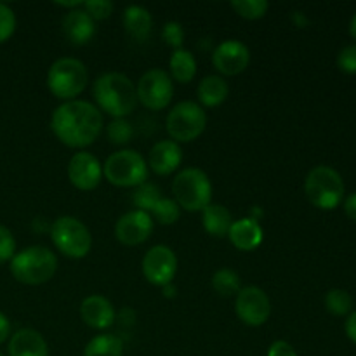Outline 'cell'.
I'll list each match as a JSON object with an SVG mask.
<instances>
[{"label": "cell", "mask_w": 356, "mask_h": 356, "mask_svg": "<svg viewBox=\"0 0 356 356\" xmlns=\"http://www.w3.org/2000/svg\"><path fill=\"white\" fill-rule=\"evenodd\" d=\"M207 125V115L193 101L177 103L167 117V132L176 143H188L197 139Z\"/></svg>", "instance_id": "cell-9"}, {"label": "cell", "mask_w": 356, "mask_h": 356, "mask_svg": "<svg viewBox=\"0 0 356 356\" xmlns=\"http://www.w3.org/2000/svg\"><path fill=\"white\" fill-rule=\"evenodd\" d=\"M162 37H163V40L170 45V47H174V51H177V49H181V45H183V42H184L183 26H181L177 21H169V23L163 26Z\"/></svg>", "instance_id": "cell-34"}, {"label": "cell", "mask_w": 356, "mask_h": 356, "mask_svg": "<svg viewBox=\"0 0 356 356\" xmlns=\"http://www.w3.org/2000/svg\"><path fill=\"white\" fill-rule=\"evenodd\" d=\"M337 66H339L344 73H351V75H355L356 73V44L346 45V47L339 52V56H337Z\"/></svg>", "instance_id": "cell-36"}, {"label": "cell", "mask_w": 356, "mask_h": 356, "mask_svg": "<svg viewBox=\"0 0 356 356\" xmlns=\"http://www.w3.org/2000/svg\"><path fill=\"white\" fill-rule=\"evenodd\" d=\"M138 99L149 110H162L174 96V86L170 76L163 70H149L138 82Z\"/></svg>", "instance_id": "cell-10"}, {"label": "cell", "mask_w": 356, "mask_h": 356, "mask_svg": "<svg viewBox=\"0 0 356 356\" xmlns=\"http://www.w3.org/2000/svg\"><path fill=\"white\" fill-rule=\"evenodd\" d=\"M172 193L179 207L190 212L204 211L211 205L212 184L204 170L191 167L177 174L172 183Z\"/></svg>", "instance_id": "cell-5"}, {"label": "cell", "mask_w": 356, "mask_h": 356, "mask_svg": "<svg viewBox=\"0 0 356 356\" xmlns=\"http://www.w3.org/2000/svg\"><path fill=\"white\" fill-rule=\"evenodd\" d=\"M9 334H10L9 320H7V316L3 315V313H0V344L9 337Z\"/></svg>", "instance_id": "cell-40"}, {"label": "cell", "mask_w": 356, "mask_h": 356, "mask_svg": "<svg viewBox=\"0 0 356 356\" xmlns=\"http://www.w3.org/2000/svg\"><path fill=\"white\" fill-rule=\"evenodd\" d=\"M16 30V16L6 3H0V44L10 38Z\"/></svg>", "instance_id": "cell-33"}, {"label": "cell", "mask_w": 356, "mask_h": 356, "mask_svg": "<svg viewBox=\"0 0 356 356\" xmlns=\"http://www.w3.org/2000/svg\"><path fill=\"white\" fill-rule=\"evenodd\" d=\"M80 316L89 327L104 330L113 323L115 312L111 302L103 296H89L80 306Z\"/></svg>", "instance_id": "cell-16"}, {"label": "cell", "mask_w": 356, "mask_h": 356, "mask_svg": "<svg viewBox=\"0 0 356 356\" xmlns=\"http://www.w3.org/2000/svg\"><path fill=\"white\" fill-rule=\"evenodd\" d=\"M177 271V257L167 245H155L143 259V273L146 280L159 287L172 284Z\"/></svg>", "instance_id": "cell-12"}, {"label": "cell", "mask_w": 356, "mask_h": 356, "mask_svg": "<svg viewBox=\"0 0 356 356\" xmlns=\"http://www.w3.org/2000/svg\"><path fill=\"white\" fill-rule=\"evenodd\" d=\"M51 238L58 250L72 259L86 257L92 247V236L87 226L70 216L56 219L51 228Z\"/></svg>", "instance_id": "cell-8"}, {"label": "cell", "mask_w": 356, "mask_h": 356, "mask_svg": "<svg viewBox=\"0 0 356 356\" xmlns=\"http://www.w3.org/2000/svg\"><path fill=\"white\" fill-rule=\"evenodd\" d=\"M14 250H16V242H14L13 233L6 226L0 225V263L9 261L14 256Z\"/></svg>", "instance_id": "cell-35"}, {"label": "cell", "mask_w": 356, "mask_h": 356, "mask_svg": "<svg viewBox=\"0 0 356 356\" xmlns=\"http://www.w3.org/2000/svg\"><path fill=\"white\" fill-rule=\"evenodd\" d=\"M87 68L82 61L73 58H61L52 63L47 73V87L59 99H73L87 86Z\"/></svg>", "instance_id": "cell-6"}, {"label": "cell", "mask_w": 356, "mask_h": 356, "mask_svg": "<svg viewBox=\"0 0 356 356\" xmlns=\"http://www.w3.org/2000/svg\"><path fill=\"white\" fill-rule=\"evenodd\" d=\"M305 193L315 207L332 211L343 202L344 181L332 167L318 165L306 176Z\"/></svg>", "instance_id": "cell-4"}, {"label": "cell", "mask_w": 356, "mask_h": 356, "mask_svg": "<svg viewBox=\"0 0 356 356\" xmlns=\"http://www.w3.org/2000/svg\"><path fill=\"white\" fill-rule=\"evenodd\" d=\"M103 176V167L99 160L87 152H80L72 156L68 163V177L75 188L90 191L99 184Z\"/></svg>", "instance_id": "cell-14"}, {"label": "cell", "mask_w": 356, "mask_h": 356, "mask_svg": "<svg viewBox=\"0 0 356 356\" xmlns=\"http://www.w3.org/2000/svg\"><path fill=\"white\" fill-rule=\"evenodd\" d=\"M202 222H204L205 232L212 236H226L233 225L232 214L225 205H207L202 211Z\"/></svg>", "instance_id": "cell-22"}, {"label": "cell", "mask_w": 356, "mask_h": 356, "mask_svg": "<svg viewBox=\"0 0 356 356\" xmlns=\"http://www.w3.org/2000/svg\"><path fill=\"white\" fill-rule=\"evenodd\" d=\"M152 14L141 6H129L124 13L125 31L136 42H145L152 31Z\"/></svg>", "instance_id": "cell-21"}, {"label": "cell", "mask_w": 356, "mask_h": 356, "mask_svg": "<svg viewBox=\"0 0 356 356\" xmlns=\"http://www.w3.org/2000/svg\"><path fill=\"white\" fill-rule=\"evenodd\" d=\"M152 216L143 211L127 212V214L118 219L117 226H115L117 240L124 245H139L152 235Z\"/></svg>", "instance_id": "cell-15"}, {"label": "cell", "mask_w": 356, "mask_h": 356, "mask_svg": "<svg viewBox=\"0 0 356 356\" xmlns=\"http://www.w3.org/2000/svg\"><path fill=\"white\" fill-rule=\"evenodd\" d=\"M229 240L238 250H254L263 242V228L256 219L243 218L238 221H233L232 228L228 232Z\"/></svg>", "instance_id": "cell-19"}, {"label": "cell", "mask_w": 356, "mask_h": 356, "mask_svg": "<svg viewBox=\"0 0 356 356\" xmlns=\"http://www.w3.org/2000/svg\"><path fill=\"white\" fill-rule=\"evenodd\" d=\"M233 10L245 19H259L266 14L270 3L266 0H235L232 2Z\"/></svg>", "instance_id": "cell-28"}, {"label": "cell", "mask_w": 356, "mask_h": 356, "mask_svg": "<svg viewBox=\"0 0 356 356\" xmlns=\"http://www.w3.org/2000/svg\"><path fill=\"white\" fill-rule=\"evenodd\" d=\"M58 270V257L47 247L33 245L24 249L10 261V273L17 282L40 285L51 280Z\"/></svg>", "instance_id": "cell-3"}, {"label": "cell", "mask_w": 356, "mask_h": 356, "mask_svg": "<svg viewBox=\"0 0 356 356\" xmlns=\"http://www.w3.org/2000/svg\"><path fill=\"white\" fill-rule=\"evenodd\" d=\"M10 356H49L47 343L33 329H21L10 337L9 343Z\"/></svg>", "instance_id": "cell-20"}, {"label": "cell", "mask_w": 356, "mask_h": 356, "mask_svg": "<svg viewBox=\"0 0 356 356\" xmlns=\"http://www.w3.org/2000/svg\"><path fill=\"white\" fill-rule=\"evenodd\" d=\"M350 33H351V37L356 40V13L353 14V17H351V21H350Z\"/></svg>", "instance_id": "cell-41"}, {"label": "cell", "mask_w": 356, "mask_h": 356, "mask_svg": "<svg viewBox=\"0 0 356 356\" xmlns=\"http://www.w3.org/2000/svg\"><path fill=\"white\" fill-rule=\"evenodd\" d=\"M132 125L129 124L125 118H115L110 125H108V138L115 145H124L129 143L132 138Z\"/></svg>", "instance_id": "cell-31"}, {"label": "cell", "mask_w": 356, "mask_h": 356, "mask_svg": "<svg viewBox=\"0 0 356 356\" xmlns=\"http://www.w3.org/2000/svg\"><path fill=\"white\" fill-rule=\"evenodd\" d=\"M212 287L222 298H232V296H236L240 292V277L236 271L228 270H219L216 271L214 277H212Z\"/></svg>", "instance_id": "cell-26"}, {"label": "cell", "mask_w": 356, "mask_h": 356, "mask_svg": "<svg viewBox=\"0 0 356 356\" xmlns=\"http://www.w3.org/2000/svg\"><path fill=\"white\" fill-rule=\"evenodd\" d=\"M160 200V191L155 184L143 183L141 186L136 190L132 202L139 207V211L143 212H152V209L155 207L156 202Z\"/></svg>", "instance_id": "cell-29"}, {"label": "cell", "mask_w": 356, "mask_h": 356, "mask_svg": "<svg viewBox=\"0 0 356 356\" xmlns=\"http://www.w3.org/2000/svg\"><path fill=\"white\" fill-rule=\"evenodd\" d=\"M51 127L63 145L83 148L92 145L103 131V115L87 101H66L52 113Z\"/></svg>", "instance_id": "cell-1"}, {"label": "cell", "mask_w": 356, "mask_h": 356, "mask_svg": "<svg viewBox=\"0 0 356 356\" xmlns=\"http://www.w3.org/2000/svg\"><path fill=\"white\" fill-rule=\"evenodd\" d=\"M212 63L222 75H238L249 66L250 51L243 42L225 40L216 47Z\"/></svg>", "instance_id": "cell-13"}, {"label": "cell", "mask_w": 356, "mask_h": 356, "mask_svg": "<svg viewBox=\"0 0 356 356\" xmlns=\"http://www.w3.org/2000/svg\"><path fill=\"white\" fill-rule=\"evenodd\" d=\"M0 356H3V355H2V353H0Z\"/></svg>", "instance_id": "cell-42"}, {"label": "cell", "mask_w": 356, "mask_h": 356, "mask_svg": "<svg viewBox=\"0 0 356 356\" xmlns=\"http://www.w3.org/2000/svg\"><path fill=\"white\" fill-rule=\"evenodd\" d=\"M183 160V152L176 141H159L149 152V167L159 176L172 174Z\"/></svg>", "instance_id": "cell-17"}, {"label": "cell", "mask_w": 356, "mask_h": 356, "mask_svg": "<svg viewBox=\"0 0 356 356\" xmlns=\"http://www.w3.org/2000/svg\"><path fill=\"white\" fill-rule=\"evenodd\" d=\"M103 174L111 184L120 188L141 186L148 176L146 160L134 149H122L108 156Z\"/></svg>", "instance_id": "cell-7"}, {"label": "cell", "mask_w": 356, "mask_h": 356, "mask_svg": "<svg viewBox=\"0 0 356 356\" xmlns=\"http://www.w3.org/2000/svg\"><path fill=\"white\" fill-rule=\"evenodd\" d=\"M82 7L94 21L106 19L113 13V3L110 0H87Z\"/></svg>", "instance_id": "cell-32"}, {"label": "cell", "mask_w": 356, "mask_h": 356, "mask_svg": "<svg viewBox=\"0 0 356 356\" xmlns=\"http://www.w3.org/2000/svg\"><path fill=\"white\" fill-rule=\"evenodd\" d=\"M325 308L329 309L332 315L344 316L351 312L353 308V299L343 289H330L325 296Z\"/></svg>", "instance_id": "cell-27"}, {"label": "cell", "mask_w": 356, "mask_h": 356, "mask_svg": "<svg viewBox=\"0 0 356 356\" xmlns=\"http://www.w3.org/2000/svg\"><path fill=\"white\" fill-rule=\"evenodd\" d=\"M228 83L218 75H209L198 86V99L205 106H219L228 97Z\"/></svg>", "instance_id": "cell-23"}, {"label": "cell", "mask_w": 356, "mask_h": 356, "mask_svg": "<svg viewBox=\"0 0 356 356\" xmlns=\"http://www.w3.org/2000/svg\"><path fill=\"white\" fill-rule=\"evenodd\" d=\"M122 353H124V343L113 334L96 336L83 350V356H122Z\"/></svg>", "instance_id": "cell-24"}, {"label": "cell", "mask_w": 356, "mask_h": 356, "mask_svg": "<svg viewBox=\"0 0 356 356\" xmlns=\"http://www.w3.org/2000/svg\"><path fill=\"white\" fill-rule=\"evenodd\" d=\"M63 31L70 42L75 45H83L96 33V23L86 10L73 9L63 19Z\"/></svg>", "instance_id": "cell-18"}, {"label": "cell", "mask_w": 356, "mask_h": 356, "mask_svg": "<svg viewBox=\"0 0 356 356\" xmlns=\"http://www.w3.org/2000/svg\"><path fill=\"white\" fill-rule=\"evenodd\" d=\"M344 330H346V336L356 344V312H353L350 316H348Z\"/></svg>", "instance_id": "cell-39"}, {"label": "cell", "mask_w": 356, "mask_h": 356, "mask_svg": "<svg viewBox=\"0 0 356 356\" xmlns=\"http://www.w3.org/2000/svg\"><path fill=\"white\" fill-rule=\"evenodd\" d=\"M235 309L238 318L245 325L259 327L266 323V320L271 315V302L266 292L259 287H243L236 294Z\"/></svg>", "instance_id": "cell-11"}, {"label": "cell", "mask_w": 356, "mask_h": 356, "mask_svg": "<svg viewBox=\"0 0 356 356\" xmlns=\"http://www.w3.org/2000/svg\"><path fill=\"white\" fill-rule=\"evenodd\" d=\"M170 73H172V76L177 82H191L195 73H197V61L191 56V52L184 51V49L174 51L172 58H170Z\"/></svg>", "instance_id": "cell-25"}, {"label": "cell", "mask_w": 356, "mask_h": 356, "mask_svg": "<svg viewBox=\"0 0 356 356\" xmlns=\"http://www.w3.org/2000/svg\"><path fill=\"white\" fill-rule=\"evenodd\" d=\"M344 212H346V216L351 221L356 222V191L348 195V198L344 200Z\"/></svg>", "instance_id": "cell-38"}, {"label": "cell", "mask_w": 356, "mask_h": 356, "mask_svg": "<svg viewBox=\"0 0 356 356\" xmlns=\"http://www.w3.org/2000/svg\"><path fill=\"white\" fill-rule=\"evenodd\" d=\"M152 214L162 225H172L179 219V205L174 200H169V198H160L155 207L152 209Z\"/></svg>", "instance_id": "cell-30"}, {"label": "cell", "mask_w": 356, "mask_h": 356, "mask_svg": "<svg viewBox=\"0 0 356 356\" xmlns=\"http://www.w3.org/2000/svg\"><path fill=\"white\" fill-rule=\"evenodd\" d=\"M94 99L103 111L115 118H124L134 111L138 103L136 86L122 73H104L94 83Z\"/></svg>", "instance_id": "cell-2"}, {"label": "cell", "mask_w": 356, "mask_h": 356, "mask_svg": "<svg viewBox=\"0 0 356 356\" xmlns=\"http://www.w3.org/2000/svg\"><path fill=\"white\" fill-rule=\"evenodd\" d=\"M268 356H298L294 348L285 341H275L268 350Z\"/></svg>", "instance_id": "cell-37"}]
</instances>
